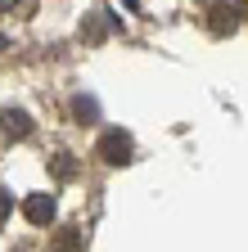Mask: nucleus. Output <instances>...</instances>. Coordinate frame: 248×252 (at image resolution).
I'll return each mask as SVG.
<instances>
[{"label":"nucleus","instance_id":"9","mask_svg":"<svg viewBox=\"0 0 248 252\" xmlns=\"http://www.w3.org/2000/svg\"><path fill=\"white\" fill-rule=\"evenodd\" d=\"M14 5H18V0H0V9H14Z\"/></svg>","mask_w":248,"mask_h":252},{"label":"nucleus","instance_id":"7","mask_svg":"<svg viewBox=\"0 0 248 252\" xmlns=\"http://www.w3.org/2000/svg\"><path fill=\"white\" fill-rule=\"evenodd\" d=\"M5 216H9V194L0 189V220H5Z\"/></svg>","mask_w":248,"mask_h":252},{"label":"nucleus","instance_id":"8","mask_svg":"<svg viewBox=\"0 0 248 252\" xmlns=\"http://www.w3.org/2000/svg\"><path fill=\"white\" fill-rule=\"evenodd\" d=\"M235 9H239V14H248V0H235Z\"/></svg>","mask_w":248,"mask_h":252},{"label":"nucleus","instance_id":"3","mask_svg":"<svg viewBox=\"0 0 248 252\" xmlns=\"http://www.w3.org/2000/svg\"><path fill=\"white\" fill-rule=\"evenodd\" d=\"M23 216L32 220V225H50V216H54V198H50V194H32V198H23Z\"/></svg>","mask_w":248,"mask_h":252},{"label":"nucleus","instance_id":"5","mask_svg":"<svg viewBox=\"0 0 248 252\" xmlns=\"http://www.w3.org/2000/svg\"><path fill=\"white\" fill-rule=\"evenodd\" d=\"M72 113H77L81 122H95V117H100V104L86 99V94H77V99H72Z\"/></svg>","mask_w":248,"mask_h":252},{"label":"nucleus","instance_id":"2","mask_svg":"<svg viewBox=\"0 0 248 252\" xmlns=\"http://www.w3.org/2000/svg\"><path fill=\"white\" fill-rule=\"evenodd\" d=\"M0 131H5L9 140H27L32 135V117H27L23 108H5L0 113Z\"/></svg>","mask_w":248,"mask_h":252},{"label":"nucleus","instance_id":"4","mask_svg":"<svg viewBox=\"0 0 248 252\" xmlns=\"http://www.w3.org/2000/svg\"><path fill=\"white\" fill-rule=\"evenodd\" d=\"M235 14H239L235 5H212V9H208V27L216 32V36H226V32H235V23H239Z\"/></svg>","mask_w":248,"mask_h":252},{"label":"nucleus","instance_id":"6","mask_svg":"<svg viewBox=\"0 0 248 252\" xmlns=\"http://www.w3.org/2000/svg\"><path fill=\"white\" fill-rule=\"evenodd\" d=\"M104 27H108V23H104V9H100L95 18H90V27H81V36H86V41H100V36H104Z\"/></svg>","mask_w":248,"mask_h":252},{"label":"nucleus","instance_id":"1","mask_svg":"<svg viewBox=\"0 0 248 252\" xmlns=\"http://www.w3.org/2000/svg\"><path fill=\"white\" fill-rule=\"evenodd\" d=\"M95 153L104 158L108 167L131 162V135H127V131H104V135H100V144H95Z\"/></svg>","mask_w":248,"mask_h":252}]
</instances>
